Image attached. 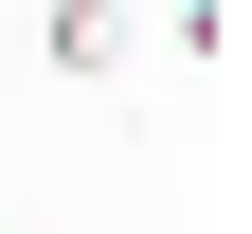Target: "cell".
<instances>
[{"label": "cell", "mask_w": 252, "mask_h": 234, "mask_svg": "<svg viewBox=\"0 0 252 234\" xmlns=\"http://www.w3.org/2000/svg\"><path fill=\"white\" fill-rule=\"evenodd\" d=\"M126 36H144L126 0H54V36H36V54H54V72H126Z\"/></svg>", "instance_id": "6da1fadb"}]
</instances>
